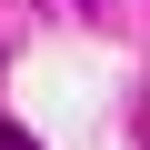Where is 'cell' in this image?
<instances>
[{
	"label": "cell",
	"instance_id": "cell-1",
	"mask_svg": "<svg viewBox=\"0 0 150 150\" xmlns=\"http://www.w3.org/2000/svg\"><path fill=\"white\" fill-rule=\"evenodd\" d=\"M0 150H30V140H20V130H10V120H0Z\"/></svg>",
	"mask_w": 150,
	"mask_h": 150
}]
</instances>
